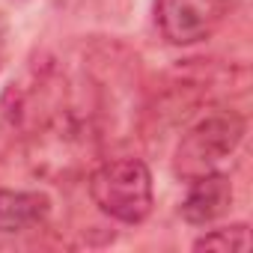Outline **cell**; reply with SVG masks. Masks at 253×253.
Returning <instances> with one entry per match:
<instances>
[{"mask_svg":"<svg viewBox=\"0 0 253 253\" xmlns=\"http://www.w3.org/2000/svg\"><path fill=\"white\" fill-rule=\"evenodd\" d=\"M244 119L232 110L226 113H211L200 119L194 128H188L176 146L173 155V170L179 179L194 182L209 173H220V167L232 158L244 137Z\"/></svg>","mask_w":253,"mask_h":253,"instance_id":"6da1fadb","label":"cell"},{"mask_svg":"<svg viewBox=\"0 0 253 253\" xmlns=\"http://www.w3.org/2000/svg\"><path fill=\"white\" fill-rule=\"evenodd\" d=\"M226 9V0H155V21L167 42L194 45L223 24Z\"/></svg>","mask_w":253,"mask_h":253,"instance_id":"277c9868","label":"cell"},{"mask_svg":"<svg viewBox=\"0 0 253 253\" xmlns=\"http://www.w3.org/2000/svg\"><path fill=\"white\" fill-rule=\"evenodd\" d=\"M250 247V235L244 223H232L223 229H211L194 241V250H220V253H244Z\"/></svg>","mask_w":253,"mask_h":253,"instance_id":"52a82bcc","label":"cell"},{"mask_svg":"<svg viewBox=\"0 0 253 253\" xmlns=\"http://www.w3.org/2000/svg\"><path fill=\"white\" fill-rule=\"evenodd\" d=\"M232 206V185L223 173H209L191 182V191L182 203V217L188 223L206 226L217 217H223Z\"/></svg>","mask_w":253,"mask_h":253,"instance_id":"5b68a950","label":"cell"},{"mask_svg":"<svg viewBox=\"0 0 253 253\" xmlns=\"http://www.w3.org/2000/svg\"><path fill=\"white\" fill-rule=\"evenodd\" d=\"M92 203L122 223H140L152 211V173L137 158H116L92 170L89 176Z\"/></svg>","mask_w":253,"mask_h":253,"instance_id":"7a4b0ae2","label":"cell"},{"mask_svg":"<svg viewBox=\"0 0 253 253\" xmlns=\"http://www.w3.org/2000/svg\"><path fill=\"white\" fill-rule=\"evenodd\" d=\"M92 155V134L72 113H54L33 131L30 140V164L36 173L48 179H60L75 173Z\"/></svg>","mask_w":253,"mask_h":253,"instance_id":"3957f363","label":"cell"},{"mask_svg":"<svg viewBox=\"0 0 253 253\" xmlns=\"http://www.w3.org/2000/svg\"><path fill=\"white\" fill-rule=\"evenodd\" d=\"M48 197L39 191H0V232H24L48 217Z\"/></svg>","mask_w":253,"mask_h":253,"instance_id":"8992f818","label":"cell"}]
</instances>
